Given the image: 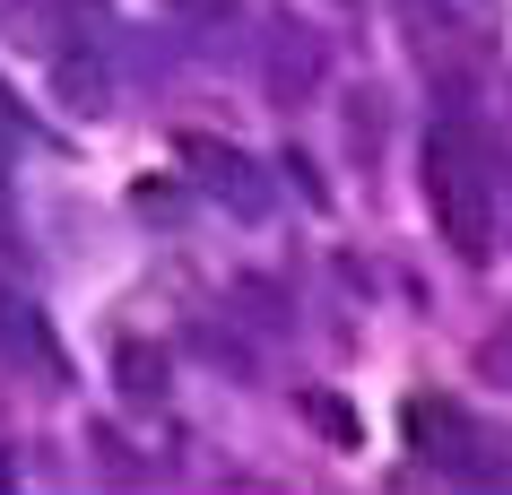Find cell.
I'll return each mask as SVG.
<instances>
[{
	"label": "cell",
	"mask_w": 512,
	"mask_h": 495,
	"mask_svg": "<svg viewBox=\"0 0 512 495\" xmlns=\"http://www.w3.org/2000/svg\"><path fill=\"white\" fill-rule=\"evenodd\" d=\"M426 209H434V235L460 261L495 252V148L469 122H443L426 139Z\"/></svg>",
	"instance_id": "1"
},
{
	"label": "cell",
	"mask_w": 512,
	"mask_h": 495,
	"mask_svg": "<svg viewBox=\"0 0 512 495\" xmlns=\"http://www.w3.org/2000/svg\"><path fill=\"white\" fill-rule=\"evenodd\" d=\"M408 443H417L443 478H469V487H486V478L512 469V452L486 435L469 409H452V400H408Z\"/></svg>",
	"instance_id": "2"
},
{
	"label": "cell",
	"mask_w": 512,
	"mask_h": 495,
	"mask_svg": "<svg viewBox=\"0 0 512 495\" xmlns=\"http://www.w3.org/2000/svg\"><path fill=\"white\" fill-rule=\"evenodd\" d=\"M183 157L200 165V183H209L217 200H235L243 218H261V209H270V192H261V174H252V157H243V148H217V139H183Z\"/></svg>",
	"instance_id": "3"
},
{
	"label": "cell",
	"mask_w": 512,
	"mask_h": 495,
	"mask_svg": "<svg viewBox=\"0 0 512 495\" xmlns=\"http://www.w3.org/2000/svg\"><path fill=\"white\" fill-rule=\"evenodd\" d=\"M0 27H9V44H27V53H61L70 0H0Z\"/></svg>",
	"instance_id": "4"
},
{
	"label": "cell",
	"mask_w": 512,
	"mask_h": 495,
	"mask_svg": "<svg viewBox=\"0 0 512 495\" xmlns=\"http://www.w3.org/2000/svg\"><path fill=\"white\" fill-rule=\"evenodd\" d=\"M322 79V53H313V44H278L270 53V87L278 96H296V87H313Z\"/></svg>",
	"instance_id": "5"
},
{
	"label": "cell",
	"mask_w": 512,
	"mask_h": 495,
	"mask_svg": "<svg viewBox=\"0 0 512 495\" xmlns=\"http://www.w3.org/2000/svg\"><path fill=\"white\" fill-rule=\"evenodd\" d=\"M113 365H122V391H131V400H157L165 391V357H148V348H122Z\"/></svg>",
	"instance_id": "6"
},
{
	"label": "cell",
	"mask_w": 512,
	"mask_h": 495,
	"mask_svg": "<svg viewBox=\"0 0 512 495\" xmlns=\"http://www.w3.org/2000/svg\"><path fill=\"white\" fill-rule=\"evenodd\" d=\"M157 9L191 18V27H226V9H235V0H157Z\"/></svg>",
	"instance_id": "7"
},
{
	"label": "cell",
	"mask_w": 512,
	"mask_h": 495,
	"mask_svg": "<svg viewBox=\"0 0 512 495\" xmlns=\"http://www.w3.org/2000/svg\"><path fill=\"white\" fill-rule=\"evenodd\" d=\"M478 365H486V374H512V330H504V339H486Z\"/></svg>",
	"instance_id": "8"
},
{
	"label": "cell",
	"mask_w": 512,
	"mask_h": 495,
	"mask_svg": "<svg viewBox=\"0 0 512 495\" xmlns=\"http://www.w3.org/2000/svg\"><path fill=\"white\" fill-rule=\"evenodd\" d=\"M9 313H18V304H9V287H0V339H9Z\"/></svg>",
	"instance_id": "9"
}]
</instances>
